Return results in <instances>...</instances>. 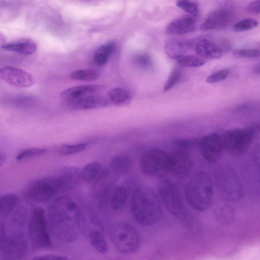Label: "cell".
Instances as JSON below:
<instances>
[{
    "instance_id": "1",
    "label": "cell",
    "mask_w": 260,
    "mask_h": 260,
    "mask_svg": "<svg viewBox=\"0 0 260 260\" xmlns=\"http://www.w3.org/2000/svg\"><path fill=\"white\" fill-rule=\"evenodd\" d=\"M48 220L51 234L62 243H72L81 234V213L77 204L69 197L61 196L51 202Z\"/></svg>"
},
{
    "instance_id": "2",
    "label": "cell",
    "mask_w": 260,
    "mask_h": 260,
    "mask_svg": "<svg viewBox=\"0 0 260 260\" xmlns=\"http://www.w3.org/2000/svg\"><path fill=\"white\" fill-rule=\"evenodd\" d=\"M161 201L157 192L149 185L142 183L134 189L131 211L140 224L150 226L156 223L162 214Z\"/></svg>"
},
{
    "instance_id": "3",
    "label": "cell",
    "mask_w": 260,
    "mask_h": 260,
    "mask_svg": "<svg viewBox=\"0 0 260 260\" xmlns=\"http://www.w3.org/2000/svg\"><path fill=\"white\" fill-rule=\"evenodd\" d=\"M185 197L188 204L194 210L204 212L212 206L213 186L210 176L205 172L196 173L186 185Z\"/></svg>"
},
{
    "instance_id": "4",
    "label": "cell",
    "mask_w": 260,
    "mask_h": 260,
    "mask_svg": "<svg viewBox=\"0 0 260 260\" xmlns=\"http://www.w3.org/2000/svg\"><path fill=\"white\" fill-rule=\"evenodd\" d=\"M110 239L115 248L123 254L136 252L139 248L140 238L136 228L125 222H115L109 228Z\"/></svg>"
},
{
    "instance_id": "5",
    "label": "cell",
    "mask_w": 260,
    "mask_h": 260,
    "mask_svg": "<svg viewBox=\"0 0 260 260\" xmlns=\"http://www.w3.org/2000/svg\"><path fill=\"white\" fill-rule=\"evenodd\" d=\"M28 233L34 249L52 248V244L45 212L40 207L33 208L28 223Z\"/></svg>"
},
{
    "instance_id": "6",
    "label": "cell",
    "mask_w": 260,
    "mask_h": 260,
    "mask_svg": "<svg viewBox=\"0 0 260 260\" xmlns=\"http://www.w3.org/2000/svg\"><path fill=\"white\" fill-rule=\"evenodd\" d=\"M257 128L256 125H253L245 128H235L226 132L222 140L223 148L233 156L243 154L250 147Z\"/></svg>"
},
{
    "instance_id": "7",
    "label": "cell",
    "mask_w": 260,
    "mask_h": 260,
    "mask_svg": "<svg viewBox=\"0 0 260 260\" xmlns=\"http://www.w3.org/2000/svg\"><path fill=\"white\" fill-rule=\"evenodd\" d=\"M158 195L168 211L180 219L186 217V208L177 185L168 178L162 179L157 187Z\"/></svg>"
},
{
    "instance_id": "8",
    "label": "cell",
    "mask_w": 260,
    "mask_h": 260,
    "mask_svg": "<svg viewBox=\"0 0 260 260\" xmlns=\"http://www.w3.org/2000/svg\"><path fill=\"white\" fill-rule=\"evenodd\" d=\"M169 153L165 151L152 148L142 154L139 161L141 172L150 177H162L168 173Z\"/></svg>"
},
{
    "instance_id": "9",
    "label": "cell",
    "mask_w": 260,
    "mask_h": 260,
    "mask_svg": "<svg viewBox=\"0 0 260 260\" xmlns=\"http://www.w3.org/2000/svg\"><path fill=\"white\" fill-rule=\"evenodd\" d=\"M59 193L51 176L36 179L29 182L24 189L28 200L39 203L52 200Z\"/></svg>"
},
{
    "instance_id": "10",
    "label": "cell",
    "mask_w": 260,
    "mask_h": 260,
    "mask_svg": "<svg viewBox=\"0 0 260 260\" xmlns=\"http://www.w3.org/2000/svg\"><path fill=\"white\" fill-rule=\"evenodd\" d=\"M216 180L217 188L225 199L233 201L240 199L242 185L234 171L225 167L219 168L216 172Z\"/></svg>"
},
{
    "instance_id": "11",
    "label": "cell",
    "mask_w": 260,
    "mask_h": 260,
    "mask_svg": "<svg viewBox=\"0 0 260 260\" xmlns=\"http://www.w3.org/2000/svg\"><path fill=\"white\" fill-rule=\"evenodd\" d=\"M199 146L203 157L211 164L217 161L223 148L222 140L214 133L203 136L200 140Z\"/></svg>"
},
{
    "instance_id": "12",
    "label": "cell",
    "mask_w": 260,
    "mask_h": 260,
    "mask_svg": "<svg viewBox=\"0 0 260 260\" xmlns=\"http://www.w3.org/2000/svg\"><path fill=\"white\" fill-rule=\"evenodd\" d=\"M52 176L60 192L74 189L81 180L80 169L74 166H64Z\"/></svg>"
},
{
    "instance_id": "13",
    "label": "cell",
    "mask_w": 260,
    "mask_h": 260,
    "mask_svg": "<svg viewBox=\"0 0 260 260\" xmlns=\"http://www.w3.org/2000/svg\"><path fill=\"white\" fill-rule=\"evenodd\" d=\"M0 78L9 84L17 87H29L35 83V79L29 73L12 66L1 68Z\"/></svg>"
},
{
    "instance_id": "14",
    "label": "cell",
    "mask_w": 260,
    "mask_h": 260,
    "mask_svg": "<svg viewBox=\"0 0 260 260\" xmlns=\"http://www.w3.org/2000/svg\"><path fill=\"white\" fill-rule=\"evenodd\" d=\"M192 168V161L190 157L182 151L169 153L168 173L177 178L187 176Z\"/></svg>"
},
{
    "instance_id": "15",
    "label": "cell",
    "mask_w": 260,
    "mask_h": 260,
    "mask_svg": "<svg viewBox=\"0 0 260 260\" xmlns=\"http://www.w3.org/2000/svg\"><path fill=\"white\" fill-rule=\"evenodd\" d=\"M232 14L226 8H220L211 12L202 23L200 28L202 30L222 29L231 22Z\"/></svg>"
},
{
    "instance_id": "16",
    "label": "cell",
    "mask_w": 260,
    "mask_h": 260,
    "mask_svg": "<svg viewBox=\"0 0 260 260\" xmlns=\"http://www.w3.org/2000/svg\"><path fill=\"white\" fill-rule=\"evenodd\" d=\"M128 190L122 185H113L107 191L101 205H107L114 211L121 210L125 206Z\"/></svg>"
},
{
    "instance_id": "17",
    "label": "cell",
    "mask_w": 260,
    "mask_h": 260,
    "mask_svg": "<svg viewBox=\"0 0 260 260\" xmlns=\"http://www.w3.org/2000/svg\"><path fill=\"white\" fill-rule=\"evenodd\" d=\"M1 248L7 256H21L25 250V243L23 237L17 234H11L3 237L1 241Z\"/></svg>"
},
{
    "instance_id": "18",
    "label": "cell",
    "mask_w": 260,
    "mask_h": 260,
    "mask_svg": "<svg viewBox=\"0 0 260 260\" xmlns=\"http://www.w3.org/2000/svg\"><path fill=\"white\" fill-rule=\"evenodd\" d=\"M105 88L102 84L82 85L72 87L63 90L60 97L65 101H74L87 95L96 93Z\"/></svg>"
},
{
    "instance_id": "19",
    "label": "cell",
    "mask_w": 260,
    "mask_h": 260,
    "mask_svg": "<svg viewBox=\"0 0 260 260\" xmlns=\"http://www.w3.org/2000/svg\"><path fill=\"white\" fill-rule=\"evenodd\" d=\"M73 108L78 110L98 109L108 106L109 101L101 95L91 94L72 101Z\"/></svg>"
},
{
    "instance_id": "20",
    "label": "cell",
    "mask_w": 260,
    "mask_h": 260,
    "mask_svg": "<svg viewBox=\"0 0 260 260\" xmlns=\"http://www.w3.org/2000/svg\"><path fill=\"white\" fill-rule=\"evenodd\" d=\"M196 26V21L191 17L178 18L171 22L167 26L168 35H183L192 31Z\"/></svg>"
},
{
    "instance_id": "21",
    "label": "cell",
    "mask_w": 260,
    "mask_h": 260,
    "mask_svg": "<svg viewBox=\"0 0 260 260\" xmlns=\"http://www.w3.org/2000/svg\"><path fill=\"white\" fill-rule=\"evenodd\" d=\"M197 54L204 59H218L222 55V48L214 42L207 39L201 40L196 45Z\"/></svg>"
},
{
    "instance_id": "22",
    "label": "cell",
    "mask_w": 260,
    "mask_h": 260,
    "mask_svg": "<svg viewBox=\"0 0 260 260\" xmlns=\"http://www.w3.org/2000/svg\"><path fill=\"white\" fill-rule=\"evenodd\" d=\"M131 161L129 157L124 154H119L111 159L107 168L114 174L120 177L126 174L130 170Z\"/></svg>"
},
{
    "instance_id": "23",
    "label": "cell",
    "mask_w": 260,
    "mask_h": 260,
    "mask_svg": "<svg viewBox=\"0 0 260 260\" xmlns=\"http://www.w3.org/2000/svg\"><path fill=\"white\" fill-rule=\"evenodd\" d=\"M101 164L98 161H92L86 165L80 170L81 180L87 183L94 182L102 171Z\"/></svg>"
},
{
    "instance_id": "24",
    "label": "cell",
    "mask_w": 260,
    "mask_h": 260,
    "mask_svg": "<svg viewBox=\"0 0 260 260\" xmlns=\"http://www.w3.org/2000/svg\"><path fill=\"white\" fill-rule=\"evenodd\" d=\"M19 202L17 194L9 193L0 196V215L4 217L9 216L16 207Z\"/></svg>"
},
{
    "instance_id": "25",
    "label": "cell",
    "mask_w": 260,
    "mask_h": 260,
    "mask_svg": "<svg viewBox=\"0 0 260 260\" xmlns=\"http://www.w3.org/2000/svg\"><path fill=\"white\" fill-rule=\"evenodd\" d=\"M187 45L183 41L172 40L167 42L164 50L167 55L172 59H177L183 56L185 53Z\"/></svg>"
},
{
    "instance_id": "26",
    "label": "cell",
    "mask_w": 260,
    "mask_h": 260,
    "mask_svg": "<svg viewBox=\"0 0 260 260\" xmlns=\"http://www.w3.org/2000/svg\"><path fill=\"white\" fill-rule=\"evenodd\" d=\"M4 50L18 52L24 55H30L34 53L37 48L36 44L31 41H25L4 45L2 46Z\"/></svg>"
},
{
    "instance_id": "27",
    "label": "cell",
    "mask_w": 260,
    "mask_h": 260,
    "mask_svg": "<svg viewBox=\"0 0 260 260\" xmlns=\"http://www.w3.org/2000/svg\"><path fill=\"white\" fill-rule=\"evenodd\" d=\"M89 241L92 247L99 253L106 254L108 252V246L102 233L99 230L93 229L88 235Z\"/></svg>"
},
{
    "instance_id": "28",
    "label": "cell",
    "mask_w": 260,
    "mask_h": 260,
    "mask_svg": "<svg viewBox=\"0 0 260 260\" xmlns=\"http://www.w3.org/2000/svg\"><path fill=\"white\" fill-rule=\"evenodd\" d=\"M108 98L110 102L116 106L126 105L131 101V96L128 91L120 87H115L109 90Z\"/></svg>"
},
{
    "instance_id": "29",
    "label": "cell",
    "mask_w": 260,
    "mask_h": 260,
    "mask_svg": "<svg viewBox=\"0 0 260 260\" xmlns=\"http://www.w3.org/2000/svg\"><path fill=\"white\" fill-rule=\"evenodd\" d=\"M114 48V44L110 42L98 47L94 53V60L98 65L106 63Z\"/></svg>"
},
{
    "instance_id": "30",
    "label": "cell",
    "mask_w": 260,
    "mask_h": 260,
    "mask_svg": "<svg viewBox=\"0 0 260 260\" xmlns=\"http://www.w3.org/2000/svg\"><path fill=\"white\" fill-rule=\"evenodd\" d=\"M205 59L197 55H183L177 59L179 65L183 67L196 68L201 67L206 63Z\"/></svg>"
},
{
    "instance_id": "31",
    "label": "cell",
    "mask_w": 260,
    "mask_h": 260,
    "mask_svg": "<svg viewBox=\"0 0 260 260\" xmlns=\"http://www.w3.org/2000/svg\"><path fill=\"white\" fill-rule=\"evenodd\" d=\"M71 77L74 80L90 81L96 80L98 78V74L91 69H81L73 72Z\"/></svg>"
},
{
    "instance_id": "32",
    "label": "cell",
    "mask_w": 260,
    "mask_h": 260,
    "mask_svg": "<svg viewBox=\"0 0 260 260\" xmlns=\"http://www.w3.org/2000/svg\"><path fill=\"white\" fill-rule=\"evenodd\" d=\"M87 144L84 143L73 144H64L61 146L57 151L59 155L66 156L76 154L83 151Z\"/></svg>"
},
{
    "instance_id": "33",
    "label": "cell",
    "mask_w": 260,
    "mask_h": 260,
    "mask_svg": "<svg viewBox=\"0 0 260 260\" xmlns=\"http://www.w3.org/2000/svg\"><path fill=\"white\" fill-rule=\"evenodd\" d=\"M46 151V149L42 148H31L20 151L16 156L17 160H23L40 156Z\"/></svg>"
},
{
    "instance_id": "34",
    "label": "cell",
    "mask_w": 260,
    "mask_h": 260,
    "mask_svg": "<svg viewBox=\"0 0 260 260\" xmlns=\"http://www.w3.org/2000/svg\"><path fill=\"white\" fill-rule=\"evenodd\" d=\"M176 5L180 9L192 15L197 16L199 13L198 5L191 0H178Z\"/></svg>"
},
{
    "instance_id": "35",
    "label": "cell",
    "mask_w": 260,
    "mask_h": 260,
    "mask_svg": "<svg viewBox=\"0 0 260 260\" xmlns=\"http://www.w3.org/2000/svg\"><path fill=\"white\" fill-rule=\"evenodd\" d=\"M258 25V22L253 18H246L236 23L233 26V30L236 32H241L253 29Z\"/></svg>"
},
{
    "instance_id": "36",
    "label": "cell",
    "mask_w": 260,
    "mask_h": 260,
    "mask_svg": "<svg viewBox=\"0 0 260 260\" xmlns=\"http://www.w3.org/2000/svg\"><path fill=\"white\" fill-rule=\"evenodd\" d=\"M231 73L230 69L225 68L218 71L210 75L206 79V82L209 83H215L224 80Z\"/></svg>"
},
{
    "instance_id": "37",
    "label": "cell",
    "mask_w": 260,
    "mask_h": 260,
    "mask_svg": "<svg viewBox=\"0 0 260 260\" xmlns=\"http://www.w3.org/2000/svg\"><path fill=\"white\" fill-rule=\"evenodd\" d=\"M233 54L237 57L256 58L259 56L260 52L256 49H237L234 50Z\"/></svg>"
},
{
    "instance_id": "38",
    "label": "cell",
    "mask_w": 260,
    "mask_h": 260,
    "mask_svg": "<svg viewBox=\"0 0 260 260\" xmlns=\"http://www.w3.org/2000/svg\"><path fill=\"white\" fill-rule=\"evenodd\" d=\"M180 77V72L179 70H175L172 71L164 86V90L167 91L171 89L177 83Z\"/></svg>"
},
{
    "instance_id": "39",
    "label": "cell",
    "mask_w": 260,
    "mask_h": 260,
    "mask_svg": "<svg viewBox=\"0 0 260 260\" xmlns=\"http://www.w3.org/2000/svg\"><path fill=\"white\" fill-rule=\"evenodd\" d=\"M35 259H51V260H54V259H57V260H66L69 259V257L68 256L62 255H59V254H45L42 255L38 256L37 257H35L34 258Z\"/></svg>"
},
{
    "instance_id": "40",
    "label": "cell",
    "mask_w": 260,
    "mask_h": 260,
    "mask_svg": "<svg viewBox=\"0 0 260 260\" xmlns=\"http://www.w3.org/2000/svg\"><path fill=\"white\" fill-rule=\"evenodd\" d=\"M136 63L141 67H148L151 63L150 57L147 54H141L136 58Z\"/></svg>"
},
{
    "instance_id": "41",
    "label": "cell",
    "mask_w": 260,
    "mask_h": 260,
    "mask_svg": "<svg viewBox=\"0 0 260 260\" xmlns=\"http://www.w3.org/2000/svg\"><path fill=\"white\" fill-rule=\"evenodd\" d=\"M260 1L254 0L249 4L247 10L253 14H259L260 12Z\"/></svg>"
},
{
    "instance_id": "42",
    "label": "cell",
    "mask_w": 260,
    "mask_h": 260,
    "mask_svg": "<svg viewBox=\"0 0 260 260\" xmlns=\"http://www.w3.org/2000/svg\"><path fill=\"white\" fill-rule=\"evenodd\" d=\"M176 144L182 149H187L190 146L191 142L188 140L178 139L176 141Z\"/></svg>"
},
{
    "instance_id": "43",
    "label": "cell",
    "mask_w": 260,
    "mask_h": 260,
    "mask_svg": "<svg viewBox=\"0 0 260 260\" xmlns=\"http://www.w3.org/2000/svg\"><path fill=\"white\" fill-rule=\"evenodd\" d=\"M7 159V155L2 152H0V168L4 165Z\"/></svg>"
},
{
    "instance_id": "44",
    "label": "cell",
    "mask_w": 260,
    "mask_h": 260,
    "mask_svg": "<svg viewBox=\"0 0 260 260\" xmlns=\"http://www.w3.org/2000/svg\"><path fill=\"white\" fill-rule=\"evenodd\" d=\"M254 71L256 73H257L259 74V66H258V67L255 68V69L254 70Z\"/></svg>"
}]
</instances>
